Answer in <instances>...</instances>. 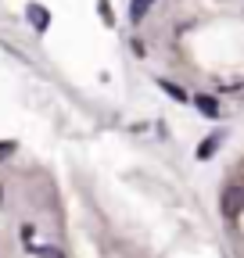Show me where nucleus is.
<instances>
[{"instance_id": "1", "label": "nucleus", "mask_w": 244, "mask_h": 258, "mask_svg": "<svg viewBox=\"0 0 244 258\" xmlns=\"http://www.w3.org/2000/svg\"><path fill=\"white\" fill-rule=\"evenodd\" d=\"M219 208H223L226 219H237L244 212V186H226L223 198H219Z\"/></svg>"}, {"instance_id": "2", "label": "nucleus", "mask_w": 244, "mask_h": 258, "mask_svg": "<svg viewBox=\"0 0 244 258\" xmlns=\"http://www.w3.org/2000/svg\"><path fill=\"white\" fill-rule=\"evenodd\" d=\"M25 15H29V22H33V29H36V32H47V29H50V11H47V8L29 4V8H25Z\"/></svg>"}, {"instance_id": "3", "label": "nucleus", "mask_w": 244, "mask_h": 258, "mask_svg": "<svg viewBox=\"0 0 244 258\" xmlns=\"http://www.w3.org/2000/svg\"><path fill=\"white\" fill-rule=\"evenodd\" d=\"M194 104H198V111H201L205 118H216V115H219V101H216V97H205V93H201V97H194Z\"/></svg>"}, {"instance_id": "4", "label": "nucleus", "mask_w": 244, "mask_h": 258, "mask_svg": "<svg viewBox=\"0 0 244 258\" xmlns=\"http://www.w3.org/2000/svg\"><path fill=\"white\" fill-rule=\"evenodd\" d=\"M219 140H223V137H208L205 144H198V158H201V161H205V158H212V154L219 151Z\"/></svg>"}, {"instance_id": "5", "label": "nucleus", "mask_w": 244, "mask_h": 258, "mask_svg": "<svg viewBox=\"0 0 244 258\" xmlns=\"http://www.w3.org/2000/svg\"><path fill=\"white\" fill-rule=\"evenodd\" d=\"M151 4H155V0H133V4H130V18L133 22H144V15H147Z\"/></svg>"}, {"instance_id": "6", "label": "nucleus", "mask_w": 244, "mask_h": 258, "mask_svg": "<svg viewBox=\"0 0 244 258\" xmlns=\"http://www.w3.org/2000/svg\"><path fill=\"white\" fill-rule=\"evenodd\" d=\"M158 86L172 97V101H187V93H183V86H176V83H169V79H158Z\"/></svg>"}, {"instance_id": "7", "label": "nucleus", "mask_w": 244, "mask_h": 258, "mask_svg": "<svg viewBox=\"0 0 244 258\" xmlns=\"http://www.w3.org/2000/svg\"><path fill=\"white\" fill-rule=\"evenodd\" d=\"M33 254H40V258H65L57 247H33Z\"/></svg>"}, {"instance_id": "8", "label": "nucleus", "mask_w": 244, "mask_h": 258, "mask_svg": "<svg viewBox=\"0 0 244 258\" xmlns=\"http://www.w3.org/2000/svg\"><path fill=\"white\" fill-rule=\"evenodd\" d=\"M11 151H15V144H11V140H4V144H0V158H4V154H11Z\"/></svg>"}]
</instances>
